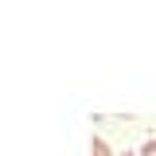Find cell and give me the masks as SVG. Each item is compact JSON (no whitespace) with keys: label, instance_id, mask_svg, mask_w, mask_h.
I'll return each mask as SVG.
<instances>
[{"label":"cell","instance_id":"7a4b0ae2","mask_svg":"<svg viewBox=\"0 0 156 156\" xmlns=\"http://www.w3.org/2000/svg\"><path fill=\"white\" fill-rule=\"evenodd\" d=\"M144 156H156V140H148V144H144Z\"/></svg>","mask_w":156,"mask_h":156},{"label":"cell","instance_id":"6da1fadb","mask_svg":"<svg viewBox=\"0 0 156 156\" xmlns=\"http://www.w3.org/2000/svg\"><path fill=\"white\" fill-rule=\"evenodd\" d=\"M90 156H109V148H105V140H98V136H94V144H90Z\"/></svg>","mask_w":156,"mask_h":156}]
</instances>
